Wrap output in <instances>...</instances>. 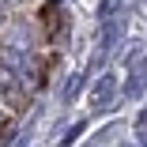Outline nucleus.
Masks as SVG:
<instances>
[{
	"label": "nucleus",
	"mask_w": 147,
	"mask_h": 147,
	"mask_svg": "<svg viewBox=\"0 0 147 147\" xmlns=\"http://www.w3.org/2000/svg\"><path fill=\"white\" fill-rule=\"evenodd\" d=\"M0 23H4V8H0Z\"/></svg>",
	"instance_id": "2"
},
{
	"label": "nucleus",
	"mask_w": 147,
	"mask_h": 147,
	"mask_svg": "<svg viewBox=\"0 0 147 147\" xmlns=\"http://www.w3.org/2000/svg\"><path fill=\"white\" fill-rule=\"evenodd\" d=\"M0 91H4L11 102H19V79H15V68H8L0 61Z\"/></svg>",
	"instance_id": "1"
}]
</instances>
